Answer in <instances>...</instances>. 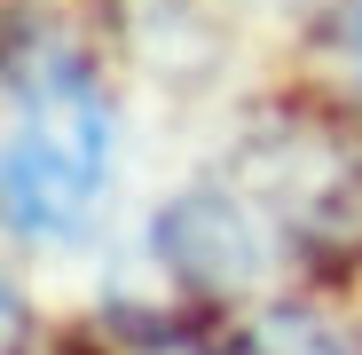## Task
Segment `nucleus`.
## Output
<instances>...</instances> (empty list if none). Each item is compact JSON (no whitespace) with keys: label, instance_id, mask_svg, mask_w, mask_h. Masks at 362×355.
<instances>
[{"label":"nucleus","instance_id":"nucleus-2","mask_svg":"<svg viewBox=\"0 0 362 355\" xmlns=\"http://www.w3.org/2000/svg\"><path fill=\"white\" fill-rule=\"evenodd\" d=\"M252 355H354L323 316H299V308H284V316H268L260 332H252Z\"/></svg>","mask_w":362,"mask_h":355},{"label":"nucleus","instance_id":"nucleus-3","mask_svg":"<svg viewBox=\"0 0 362 355\" xmlns=\"http://www.w3.org/2000/svg\"><path fill=\"white\" fill-rule=\"evenodd\" d=\"M354 72H362V9H354Z\"/></svg>","mask_w":362,"mask_h":355},{"label":"nucleus","instance_id":"nucleus-1","mask_svg":"<svg viewBox=\"0 0 362 355\" xmlns=\"http://www.w3.org/2000/svg\"><path fill=\"white\" fill-rule=\"evenodd\" d=\"M110 174V103L87 55L16 32L8 40V229L79 237Z\"/></svg>","mask_w":362,"mask_h":355}]
</instances>
